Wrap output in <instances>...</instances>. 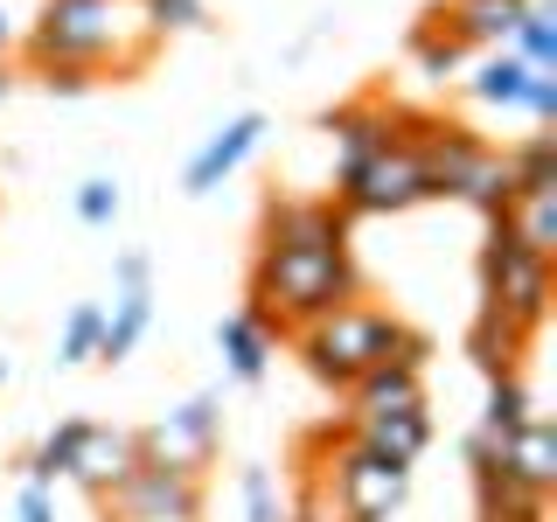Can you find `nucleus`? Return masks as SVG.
<instances>
[{
  "label": "nucleus",
  "instance_id": "f257e3e1",
  "mask_svg": "<svg viewBox=\"0 0 557 522\" xmlns=\"http://www.w3.org/2000/svg\"><path fill=\"white\" fill-rule=\"evenodd\" d=\"M161 35L147 28L139 0H42V22L28 35V63L42 70H84V77H104V70H139L147 49Z\"/></svg>",
  "mask_w": 557,
  "mask_h": 522
},
{
  "label": "nucleus",
  "instance_id": "f03ea898",
  "mask_svg": "<svg viewBox=\"0 0 557 522\" xmlns=\"http://www.w3.org/2000/svg\"><path fill=\"white\" fill-rule=\"evenodd\" d=\"M293 348H300V362L321 383H335V390H348L362 370H376V362H411V370H425V335H411L397 313H383L370 300H348L335 313H321V321H307L300 335H293Z\"/></svg>",
  "mask_w": 557,
  "mask_h": 522
},
{
  "label": "nucleus",
  "instance_id": "7ed1b4c3",
  "mask_svg": "<svg viewBox=\"0 0 557 522\" xmlns=\"http://www.w3.org/2000/svg\"><path fill=\"white\" fill-rule=\"evenodd\" d=\"M362 293L348 251H258L251 258V313L272 335H300L307 321L348 307Z\"/></svg>",
  "mask_w": 557,
  "mask_h": 522
},
{
  "label": "nucleus",
  "instance_id": "20e7f679",
  "mask_svg": "<svg viewBox=\"0 0 557 522\" xmlns=\"http://www.w3.org/2000/svg\"><path fill=\"white\" fill-rule=\"evenodd\" d=\"M411 147H418V167H425V188H432V196H453V202L481 209L487 223L516 202L509 153H495L481 133L453 126V119H418V126H411Z\"/></svg>",
  "mask_w": 557,
  "mask_h": 522
},
{
  "label": "nucleus",
  "instance_id": "39448f33",
  "mask_svg": "<svg viewBox=\"0 0 557 522\" xmlns=\"http://www.w3.org/2000/svg\"><path fill=\"white\" fill-rule=\"evenodd\" d=\"M327 501L342 509V522H391L397 509H405L411 495V467L383 460V452H370L356 439V432H342L335 439V467L321 474Z\"/></svg>",
  "mask_w": 557,
  "mask_h": 522
},
{
  "label": "nucleus",
  "instance_id": "423d86ee",
  "mask_svg": "<svg viewBox=\"0 0 557 522\" xmlns=\"http://www.w3.org/2000/svg\"><path fill=\"white\" fill-rule=\"evenodd\" d=\"M335 202H342V216H397L411 202H432L418 147L411 139H391V147L362 153L356 167H335Z\"/></svg>",
  "mask_w": 557,
  "mask_h": 522
},
{
  "label": "nucleus",
  "instance_id": "0eeeda50",
  "mask_svg": "<svg viewBox=\"0 0 557 522\" xmlns=\"http://www.w3.org/2000/svg\"><path fill=\"white\" fill-rule=\"evenodd\" d=\"M481 293H487V307L495 313H509L516 327H544V313H550V258H536V251H522V244L502 231H487L481 244Z\"/></svg>",
  "mask_w": 557,
  "mask_h": 522
},
{
  "label": "nucleus",
  "instance_id": "6e6552de",
  "mask_svg": "<svg viewBox=\"0 0 557 522\" xmlns=\"http://www.w3.org/2000/svg\"><path fill=\"white\" fill-rule=\"evenodd\" d=\"M133 439H139V460H147V467H174V474H202V467L216 460V446H223L216 397H188L182 411L153 418L147 432H133Z\"/></svg>",
  "mask_w": 557,
  "mask_h": 522
},
{
  "label": "nucleus",
  "instance_id": "1a4fd4ad",
  "mask_svg": "<svg viewBox=\"0 0 557 522\" xmlns=\"http://www.w3.org/2000/svg\"><path fill=\"white\" fill-rule=\"evenodd\" d=\"M258 251H348V216L335 196H272L258 216Z\"/></svg>",
  "mask_w": 557,
  "mask_h": 522
},
{
  "label": "nucleus",
  "instance_id": "9d476101",
  "mask_svg": "<svg viewBox=\"0 0 557 522\" xmlns=\"http://www.w3.org/2000/svg\"><path fill=\"white\" fill-rule=\"evenodd\" d=\"M104 501H112L119 522H196L202 515V474H174V467L139 460Z\"/></svg>",
  "mask_w": 557,
  "mask_h": 522
},
{
  "label": "nucleus",
  "instance_id": "9b49d317",
  "mask_svg": "<svg viewBox=\"0 0 557 522\" xmlns=\"http://www.w3.org/2000/svg\"><path fill=\"white\" fill-rule=\"evenodd\" d=\"M321 126L335 133V153H342L335 167H356L362 153L391 147V139H411L418 112H405V104H391V98H356V104H335V112H327Z\"/></svg>",
  "mask_w": 557,
  "mask_h": 522
},
{
  "label": "nucleus",
  "instance_id": "f8f14e48",
  "mask_svg": "<svg viewBox=\"0 0 557 522\" xmlns=\"http://www.w3.org/2000/svg\"><path fill=\"white\" fill-rule=\"evenodd\" d=\"M133 467H139V439H133V432L126 425H91V418H84V425H77V452H70V474L63 481H77L91 501H104L119 481L133 474Z\"/></svg>",
  "mask_w": 557,
  "mask_h": 522
},
{
  "label": "nucleus",
  "instance_id": "ddd939ff",
  "mask_svg": "<svg viewBox=\"0 0 557 522\" xmlns=\"http://www.w3.org/2000/svg\"><path fill=\"white\" fill-rule=\"evenodd\" d=\"M522 8H530V0H440L432 22H440L460 49H509Z\"/></svg>",
  "mask_w": 557,
  "mask_h": 522
},
{
  "label": "nucleus",
  "instance_id": "4468645a",
  "mask_svg": "<svg viewBox=\"0 0 557 522\" xmlns=\"http://www.w3.org/2000/svg\"><path fill=\"white\" fill-rule=\"evenodd\" d=\"M258 139H265V119H258V112H237L231 126H223V133H209V147L196 153V161H188L182 188H188V196H209V188H223V182H231V174H237L244 161H251V147H258Z\"/></svg>",
  "mask_w": 557,
  "mask_h": 522
},
{
  "label": "nucleus",
  "instance_id": "2eb2a0df",
  "mask_svg": "<svg viewBox=\"0 0 557 522\" xmlns=\"http://www.w3.org/2000/svg\"><path fill=\"white\" fill-rule=\"evenodd\" d=\"M495 467L516 487H530V495H550V487H557V432H550V418H530V425L502 432Z\"/></svg>",
  "mask_w": 557,
  "mask_h": 522
},
{
  "label": "nucleus",
  "instance_id": "dca6fc26",
  "mask_svg": "<svg viewBox=\"0 0 557 522\" xmlns=\"http://www.w3.org/2000/svg\"><path fill=\"white\" fill-rule=\"evenodd\" d=\"M376 411H425V376L411 362H376L348 383V418H376Z\"/></svg>",
  "mask_w": 557,
  "mask_h": 522
},
{
  "label": "nucleus",
  "instance_id": "f3484780",
  "mask_svg": "<svg viewBox=\"0 0 557 522\" xmlns=\"http://www.w3.org/2000/svg\"><path fill=\"white\" fill-rule=\"evenodd\" d=\"M348 432H356L370 452H383V460L411 467L418 452L432 446V418L425 411H376V418H348Z\"/></svg>",
  "mask_w": 557,
  "mask_h": 522
},
{
  "label": "nucleus",
  "instance_id": "a211bd4d",
  "mask_svg": "<svg viewBox=\"0 0 557 522\" xmlns=\"http://www.w3.org/2000/svg\"><path fill=\"white\" fill-rule=\"evenodd\" d=\"M216 348H223V370H231L237 383H258V376H265V362H272V348H278V335L258 321L251 307H237V313H223Z\"/></svg>",
  "mask_w": 557,
  "mask_h": 522
},
{
  "label": "nucleus",
  "instance_id": "6ab92c4d",
  "mask_svg": "<svg viewBox=\"0 0 557 522\" xmlns=\"http://www.w3.org/2000/svg\"><path fill=\"white\" fill-rule=\"evenodd\" d=\"M467 348H474V362H481L487 376H516L522 348H530V327H516L509 313L481 307V321H474V335H467Z\"/></svg>",
  "mask_w": 557,
  "mask_h": 522
},
{
  "label": "nucleus",
  "instance_id": "aec40b11",
  "mask_svg": "<svg viewBox=\"0 0 557 522\" xmlns=\"http://www.w3.org/2000/svg\"><path fill=\"white\" fill-rule=\"evenodd\" d=\"M147 321H153V293L139 286V293H119L112 313H104V335H98V362H126L139 335H147Z\"/></svg>",
  "mask_w": 557,
  "mask_h": 522
},
{
  "label": "nucleus",
  "instance_id": "412c9836",
  "mask_svg": "<svg viewBox=\"0 0 557 522\" xmlns=\"http://www.w3.org/2000/svg\"><path fill=\"white\" fill-rule=\"evenodd\" d=\"M509 57L522 70H557V0H530L509 35Z\"/></svg>",
  "mask_w": 557,
  "mask_h": 522
},
{
  "label": "nucleus",
  "instance_id": "4be33fe9",
  "mask_svg": "<svg viewBox=\"0 0 557 522\" xmlns=\"http://www.w3.org/2000/svg\"><path fill=\"white\" fill-rule=\"evenodd\" d=\"M522 84H530V70H522L509 49H495V57H481V63H474L467 91H474L481 104H502V112H509V104H522Z\"/></svg>",
  "mask_w": 557,
  "mask_h": 522
},
{
  "label": "nucleus",
  "instance_id": "5701e85b",
  "mask_svg": "<svg viewBox=\"0 0 557 522\" xmlns=\"http://www.w3.org/2000/svg\"><path fill=\"white\" fill-rule=\"evenodd\" d=\"M509 188L516 196H550L557 188V133H536L530 147L509 153Z\"/></svg>",
  "mask_w": 557,
  "mask_h": 522
},
{
  "label": "nucleus",
  "instance_id": "b1692460",
  "mask_svg": "<svg viewBox=\"0 0 557 522\" xmlns=\"http://www.w3.org/2000/svg\"><path fill=\"white\" fill-rule=\"evenodd\" d=\"M77 425H84V418H63V425H57V432H49V439L22 460V481H28V487H57V481L70 474V452H77Z\"/></svg>",
  "mask_w": 557,
  "mask_h": 522
},
{
  "label": "nucleus",
  "instance_id": "393cba45",
  "mask_svg": "<svg viewBox=\"0 0 557 522\" xmlns=\"http://www.w3.org/2000/svg\"><path fill=\"white\" fill-rule=\"evenodd\" d=\"M536 405H530V390H522V376H487V425L481 432H516V425H530Z\"/></svg>",
  "mask_w": 557,
  "mask_h": 522
},
{
  "label": "nucleus",
  "instance_id": "a878e982",
  "mask_svg": "<svg viewBox=\"0 0 557 522\" xmlns=\"http://www.w3.org/2000/svg\"><path fill=\"white\" fill-rule=\"evenodd\" d=\"M411 63L425 70V77H446V70H460V63H467V49L453 42V35L432 22V14H425V22L411 28Z\"/></svg>",
  "mask_w": 557,
  "mask_h": 522
},
{
  "label": "nucleus",
  "instance_id": "bb28decb",
  "mask_svg": "<svg viewBox=\"0 0 557 522\" xmlns=\"http://www.w3.org/2000/svg\"><path fill=\"white\" fill-rule=\"evenodd\" d=\"M98 335H104V307H70L57 362H98Z\"/></svg>",
  "mask_w": 557,
  "mask_h": 522
},
{
  "label": "nucleus",
  "instance_id": "cd10ccee",
  "mask_svg": "<svg viewBox=\"0 0 557 522\" xmlns=\"http://www.w3.org/2000/svg\"><path fill=\"white\" fill-rule=\"evenodd\" d=\"M139 14H147L153 35H196V28H209L202 0H139Z\"/></svg>",
  "mask_w": 557,
  "mask_h": 522
},
{
  "label": "nucleus",
  "instance_id": "c85d7f7f",
  "mask_svg": "<svg viewBox=\"0 0 557 522\" xmlns=\"http://www.w3.org/2000/svg\"><path fill=\"white\" fill-rule=\"evenodd\" d=\"M237 495H244V522H286V509H278V487H272V467H244V474H237Z\"/></svg>",
  "mask_w": 557,
  "mask_h": 522
},
{
  "label": "nucleus",
  "instance_id": "c756f323",
  "mask_svg": "<svg viewBox=\"0 0 557 522\" xmlns=\"http://www.w3.org/2000/svg\"><path fill=\"white\" fill-rule=\"evenodd\" d=\"M522 112H530L536 126H557V70H530V84H522Z\"/></svg>",
  "mask_w": 557,
  "mask_h": 522
},
{
  "label": "nucleus",
  "instance_id": "7c9ffc66",
  "mask_svg": "<svg viewBox=\"0 0 557 522\" xmlns=\"http://www.w3.org/2000/svg\"><path fill=\"white\" fill-rule=\"evenodd\" d=\"M77 216L84 223H112L119 216V182H104V174H98V182H84L77 188Z\"/></svg>",
  "mask_w": 557,
  "mask_h": 522
},
{
  "label": "nucleus",
  "instance_id": "2f4dec72",
  "mask_svg": "<svg viewBox=\"0 0 557 522\" xmlns=\"http://www.w3.org/2000/svg\"><path fill=\"white\" fill-rule=\"evenodd\" d=\"M14 515H22V522H57V501H49V487H28V481H22V501H14Z\"/></svg>",
  "mask_w": 557,
  "mask_h": 522
},
{
  "label": "nucleus",
  "instance_id": "473e14b6",
  "mask_svg": "<svg viewBox=\"0 0 557 522\" xmlns=\"http://www.w3.org/2000/svg\"><path fill=\"white\" fill-rule=\"evenodd\" d=\"M112 278H119V293H139V286H147V258H139V251H126V258L112 265Z\"/></svg>",
  "mask_w": 557,
  "mask_h": 522
},
{
  "label": "nucleus",
  "instance_id": "72a5a7b5",
  "mask_svg": "<svg viewBox=\"0 0 557 522\" xmlns=\"http://www.w3.org/2000/svg\"><path fill=\"white\" fill-rule=\"evenodd\" d=\"M8 42H14V28H8V14H0V57H8Z\"/></svg>",
  "mask_w": 557,
  "mask_h": 522
},
{
  "label": "nucleus",
  "instance_id": "f704fd0d",
  "mask_svg": "<svg viewBox=\"0 0 557 522\" xmlns=\"http://www.w3.org/2000/svg\"><path fill=\"white\" fill-rule=\"evenodd\" d=\"M0 383H8V356H0Z\"/></svg>",
  "mask_w": 557,
  "mask_h": 522
}]
</instances>
